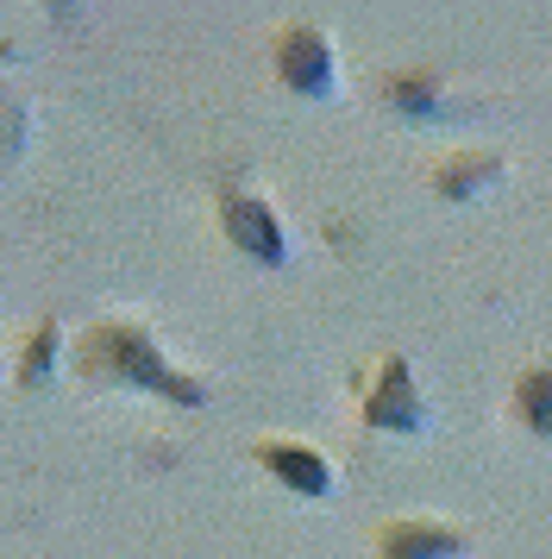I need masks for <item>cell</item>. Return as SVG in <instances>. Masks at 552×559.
Instances as JSON below:
<instances>
[{
	"instance_id": "5",
	"label": "cell",
	"mask_w": 552,
	"mask_h": 559,
	"mask_svg": "<svg viewBox=\"0 0 552 559\" xmlns=\"http://www.w3.org/2000/svg\"><path fill=\"white\" fill-rule=\"evenodd\" d=\"M257 459H264L271 472H283L289 490H301V497H326V490H333V465L314 459V453H301V447H271V440H264Z\"/></svg>"
},
{
	"instance_id": "1",
	"label": "cell",
	"mask_w": 552,
	"mask_h": 559,
	"mask_svg": "<svg viewBox=\"0 0 552 559\" xmlns=\"http://www.w3.org/2000/svg\"><path fill=\"white\" fill-rule=\"evenodd\" d=\"M88 371H95V378H107V371H113V378L151 383L157 396H182V403H195V396H201L189 378L164 371V365H157V353H151V340H145V333H132V328H125V333L120 328L95 333V340H88Z\"/></svg>"
},
{
	"instance_id": "9",
	"label": "cell",
	"mask_w": 552,
	"mask_h": 559,
	"mask_svg": "<svg viewBox=\"0 0 552 559\" xmlns=\"http://www.w3.org/2000/svg\"><path fill=\"white\" fill-rule=\"evenodd\" d=\"M50 353H57V333H38V346H32V365H25V383H38L45 378V365H50Z\"/></svg>"
},
{
	"instance_id": "6",
	"label": "cell",
	"mask_w": 552,
	"mask_h": 559,
	"mask_svg": "<svg viewBox=\"0 0 552 559\" xmlns=\"http://www.w3.org/2000/svg\"><path fill=\"white\" fill-rule=\"evenodd\" d=\"M458 540L446 528H421V522H396L383 528V559H452Z\"/></svg>"
},
{
	"instance_id": "7",
	"label": "cell",
	"mask_w": 552,
	"mask_h": 559,
	"mask_svg": "<svg viewBox=\"0 0 552 559\" xmlns=\"http://www.w3.org/2000/svg\"><path fill=\"white\" fill-rule=\"evenodd\" d=\"M515 408H521V421L533 433H552V371H533V378H521V396H515Z\"/></svg>"
},
{
	"instance_id": "4",
	"label": "cell",
	"mask_w": 552,
	"mask_h": 559,
	"mask_svg": "<svg viewBox=\"0 0 552 559\" xmlns=\"http://www.w3.org/2000/svg\"><path fill=\"white\" fill-rule=\"evenodd\" d=\"M364 415H371L376 428H401V433H415V428L427 421L421 403H415V390H408V371H401V358H383V390H371Z\"/></svg>"
},
{
	"instance_id": "8",
	"label": "cell",
	"mask_w": 552,
	"mask_h": 559,
	"mask_svg": "<svg viewBox=\"0 0 552 559\" xmlns=\"http://www.w3.org/2000/svg\"><path fill=\"white\" fill-rule=\"evenodd\" d=\"M496 170H502L496 157H477V152H465V157H452L446 170H440V189H446V195H471L477 182H490Z\"/></svg>"
},
{
	"instance_id": "2",
	"label": "cell",
	"mask_w": 552,
	"mask_h": 559,
	"mask_svg": "<svg viewBox=\"0 0 552 559\" xmlns=\"http://www.w3.org/2000/svg\"><path fill=\"white\" fill-rule=\"evenodd\" d=\"M276 70H283V82L296 95H326L333 88V51H326L321 32H289L276 45Z\"/></svg>"
},
{
	"instance_id": "3",
	"label": "cell",
	"mask_w": 552,
	"mask_h": 559,
	"mask_svg": "<svg viewBox=\"0 0 552 559\" xmlns=\"http://www.w3.org/2000/svg\"><path fill=\"white\" fill-rule=\"evenodd\" d=\"M226 233H232L251 258H264V264L283 258V221H276L264 202H251V195H232V202H226Z\"/></svg>"
}]
</instances>
